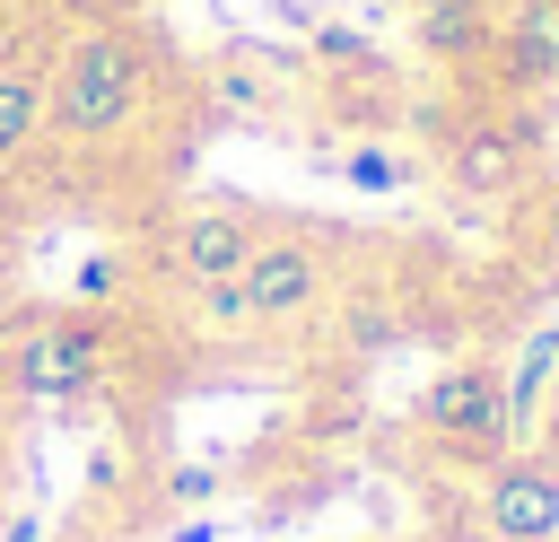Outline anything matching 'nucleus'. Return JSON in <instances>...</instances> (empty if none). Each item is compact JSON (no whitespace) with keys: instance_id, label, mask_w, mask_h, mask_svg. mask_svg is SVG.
<instances>
[{"instance_id":"obj_17","label":"nucleus","mask_w":559,"mask_h":542,"mask_svg":"<svg viewBox=\"0 0 559 542\" xmlns=\"http://www.w3.org/2000/svg\"><path fill=\"white\" fill-rule=\"evenodd\" d=\"M114 280H122V271H114L105 254H87V262H79V297H96V288H114Z\"/></svg>"},{"instance_id":"obj_2","label":"nucleus","mask_w":559,"mask_h":542,"mask_svg":"<svg viewBox=\"0 0 559 542\" xmlns=\"http://www.w3.org/2000/svg\"><path fill=\"white\" fill-rule=\"evenodd\" d=\"M323 297H332V262L314 245L253 236V254H245V306H253V323H306V315H323Z\"/></svg>"},{"instance_id":"obj_8","label":"nucleus","mask_w":559,"mask_h":542,"mask_svg":"<svg viewBox=\"0 0 559 542\" xmlns=\"http://www.w3.org/2000/svg\"><path fill=\"white\" fill-rule=\"evenodd\" d=\"M437 166L454 192H507V184H524V131L515 122H463Z\"/></svg>"},{"instance_id":"obj_12","label":"nucleus","mask_w":559,"mask_h":542,"mask_svg":"<svg viewBox=\"0 0 559 542\" xmlns=\"http://www.w3.org/2000/svg\"><path fill=\"white\" fill-rule=\"evenodd\" d=\"M341 184H349V192H402V184H411V157H402L393 140H358V149L341 157Z\"/></svg>"},{"instance_id":"obj_7","label":"nucleus","mask_w":559,"mask_h":542,"mask_svg":"<svg viewBox=\"0 0 559 542\" xmlns=\"http://www.w3.org/2000/svg\"><path fill=\"white\" fill-rule=\"evenodd\" d=\"M489 61H498L507 87H559V0H515V9H498Z\"/></svg>"},{"instance_id":"obj_5","label":"nucleus","mask_w":559,"mask_h":542,"mask_svg":"<svg viewBox=\"0 0 559 542\" xmlns=\"http://www.w3.org/2000/svg\"><path fill=\"white\" fill-rule=\"evenodd\" d=\"M480 533H498V542H559V463L498 455V472L480 490Z\"/></svg>"},{"instance_id":"obj_13","label":"nucleus","mask_w":559,"mask_h":542,"mask_svg":"<svg viewBox=\"0 0 559 542\" xmlns=\"http://www.w3.org/2000/svg\"><path fill=\"white\" fill-rule=\"evenodd\" d=\"M192 315H201L210 332H245V323H253V306H245V280H210V288H192Z\"/></svg>"},{"instance_id":"obj_15","label":"nucleus","mask_w":559,"mask_h":542,"mask_svg":"<svg viewBox=\"0 0 559 542\" xmlns=\"http://www.w3.org/2000/svg\"><path fill=\"white\" fill-rule=\"evenodd\" d=\"M402 323H393V306L384 297H358V315H349V350H384Z\"/></svg>"},{"instance_id":"obj_18","label":"nucleus","mask_w":559,"mask_h":542,"mask_svg":"<svg viewBox=\"0 0 559 542\" xmlns=\"http://www.w3.org/2000/svg\"><path fill=\"white\" fill-rule=\"evenodd\" d=\"M175 542H218V516H183V525H175Z\"/></svg>"},{"instance_id":"obj_11","label":"nucleus","mask_w":559,"mask_h":542,"mask_svg":"<svg viewBox=\"0 0 559 542\" xmlns=\"http://www.w3.org/2000/svg\"><path fill=\"white\" fill-rule=\"evenodd\" d=\"M44 131V61H0V166Z\"/></svg>"},{"instance_id":"obj_20","label":"nucleus","mask_w":559,"mask_h":542,"mask_svg":"<svg viewBox=\"0 0 559 542\" xmlns=\"http://www.w3.org/2000/svg\"><path fill=\"white\" fill-rule=\"evenodd\" d=\"M454 542H498V533H454Z\"/></svg>"},{"instance_id":"obj_16","label":"nucleus","mask_w":559,"mask_h":542,"mask_svg":"<svg viewBox=\"0 0 559 542\" xmlns=\"http://www.w3.org/2000/svg\"><path fill=\"white\" fill-rule=\"evenodd\" d=\"M210 490H218V463H175V472H166V498H175V507H201Z\"/></svg>"},{"instance_id":"obj_1","label":"nucleus","mask_w":559,"mask_h":542,"mask_svg":"<svg viewBox=\"0 0 559 542\" xmlns=\"http://www.w3.org/2000/svg\"><path fill=\"white\" fill-rule=\"evenodd\" d=\"M140 114H148V44L131 26H79L44 70V131L122 140Z\"/></svg>"},{"instance_id":"obj_4","label":"nucleus","mask_w":559,"mask_h":542,"mask_svg":"<svg viewBox=\"0 0 559 542\" xmlns=\"http://www.w3.org/2000/svg\"><path fill=\"white\" fill-rule=\"evenodd\" d=\"M96 376H105V341H96L87 323H35V332H17V350H9V385H17L26 402H79Z\"/></svg>"},{"instance_id":"obj_19","label":"nucleus","mask_w":559,"mask_h":542,"mask_svg":"<svg viewBox=\"0 0 559 542\" xmlns=\"http://www.w3.org/2000/svg\"><path fill=\"white\" fill-rule=\"evenodd\" d=\"M0 542H44V533H35V516H9V533H0Z\"/></svg>"},{"instance_id":"obj_10","label":"nucleus","mask_w":559,"mask_h":542,"mask_svg":"<svg viewBox=\"0 0 559 542\" xmlns=\"http://www.w3.org/2000/svg\"><path fill=\"white\" fill-rule=\"evenodd\" d=\"M411 35H419V52H428V61L472 70V61H489L498 9H489V0H411Z\"/></svg>"},{"instance_id":"obj_14","label":"nucleus","mask_w":559,"mask_h":542,"mask_svg":"<svg viewBox=\"0 0 559 542\" xmlns=\"http://www.w3.org/2000/svg\"><path fill=\"white\" fill-rule=\"evenodd\" d=\"M314 52H323V61H341V70H376V79H384V52H376L358 26H314Z\"/></svg>"},{"instance_id":"obj_9","label":"nucleus","mask_w":559,"mask_h":542,"mask_svg":"<svg viewBox=\"0 0 559 542\" xmlns=\"http://www.w3.org/2000/svg\"><path fill=\"white\" fill-rule=\"evenodd\" d=\"M559 393V323H533L515 341V358L498 367V420H507V446L542 420V402Z\"/></svg>"},{"instance_id":"obj_6","label":"nucleus","mask_w":559,"mask_h":542,"mask_svg":"<svg viewBox=\"0 0 559 542\" xmlns=\"http://www.w3.org/2000/svg\"><path fill=\"white\" fill-rule=\"evenodd\" d=\"M245 254H253L245 210H183V219H175V236H166V271H175L183 288L245 280Z\"/></svg>"},{"instance_id":"obj_3","label":"nucleus","mask_w":559,"mask_h":542,"mask_svg":"<svg viewBox=\"0 0 559 542\" xmlns=\"http://www.w3.org/2000/svg\"><path fill=\"white\" fill-rule=\"evenodd\" d=\"M419 428L428 437H445L454 455H507V420H498V367H480V358H463V367H445L428 393H419Z\"/></svg>"}]
</instances>
